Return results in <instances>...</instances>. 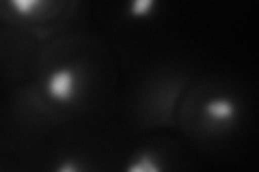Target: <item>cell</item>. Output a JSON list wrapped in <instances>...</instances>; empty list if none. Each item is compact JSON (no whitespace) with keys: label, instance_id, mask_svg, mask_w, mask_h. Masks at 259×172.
Here are the masks:
<instances>
[{"label":"cell","instance_id":"cell-1","mask_svg":"<svg viewBox=\"0 0 259 172\" xmlns=\"http://www.w3.org/2000/svg\"><path fill=\"white\" fill-rule=\"evenodd\" d=\"M76 73L74 69H59L48 80V95L56 101H69L76 93Z\"/></svg>","mask_w":259,"mask_h":172},{"label":"cell","instance_id":"cell-4","mask_svg":"<svg viewBox=\"0 0 259 172\" xmlns=\"http://www.w3.org/2000/svg\"><path fill=\"white\" fill-rule=\"evenodd\" d=\"M153 5H156V0H132V5H130V13L134 15V18H145V15H149Z\"/></svg>","mask_w":259,"mask_h":172},{"label":"cell","instance_id":"cell-5","mask_svg":"<svg viewBox=\"0 0 259 172\" xmlns=\"http://www.w3.org/2000/svg\"><path fill=\"white\" fill-rule=\"evenodd\" d=\"M41 5V0H11V7L22 15H28Z\"/></svg>","mask_w":259,"mask_h":172},{"label":"cell","instance_id":"cell-6","mask_svg":"<svg viewBox=\"0 0 259 172\" xmlns=\"http://www.w3.org/2000/svg\"><path fill=\"white\" fill-rule=\"evenodd\" d=\"M59 170H61V172H74V170H78V166H76V163H69V161H67V163H63Z\"/></svg>","mask_w":259,"mask_h":172},{"label":"cell","instance_id":"cell-2","mask_svg":"<svg viewBox=\"0 0 259 172\" xmlns=\"http://www.w3.org/2000/svg\"><path fill=\"white\" fill-rule=\"evenodd\" d=\"M205 114L216 123H227L236 117V105L227 97H216L205 103Z\"/></svg>","mask_w":259,"mask_h":172},{"label":"cell","instance_id":"cell-3","mask_svg":"<svg viewBox=\"0 0 259 172\" xmlns=\"http://www.w3.org/2000/svg\"><path fill=\"white\" fill-rule=\"evenodd\" d=\"M127 170L130 172H158L160 166L149 153H143V155H139V159H136L134 163H130Z\"/></svg>","mask_w":259,"mask_h":172}]
</instances>
